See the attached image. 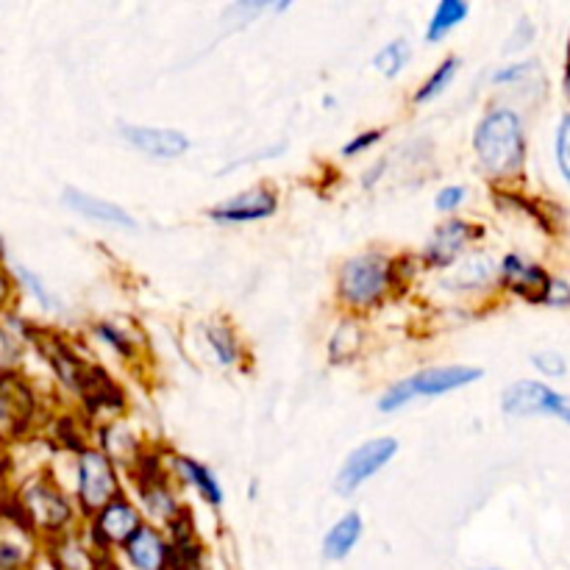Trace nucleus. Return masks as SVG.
I'll return each instance as SVG.
<instances>
[{"label": "nucleus", "instance_id": "nucleus-31", "mask_svg": "<svg viewBox=\"0 0 570 570\" xmlns=\"http://www.w3.org/2000/svg\"><path fill=\"white\" fill-rule=\"evenodd\" d=\"M532 37H534V28H532V22H529V20H521V22H518L515 33H512V37L507 39V45H504V53H515V50L527 48V45L532 42Z\"/></svg>", "mask_w": 570, "mask_h": 570}, {"label": "nucleus", "instance_id": "nucleus-9", "mask_svg": "<svg viewBox=\"0 0 570 570\" xmlns=\"http://www.w3.org/2000/svg\"><path fill=\"white\" fill-rule=\"evenodd\" d=\"M278 212V193L273 184H256V187L243 189L220 204L209 206L206 217L220 226H239V223H259L267 220Z\"/></svg>", "mask_w": 570, "mask_h": 570}, {"label": "nucleus", "instance_id": "nucleus-4", "mask_svg": "<svg viewBox=\"0 0 570 570\" xmlns=\"http://www.w3.org/2000/svg\"><path fill=\"white\" fill-rule=\"evenodd\" d=\"M395 454H399V440L395 438H373L356 445L334 476V493L340 499H351L362 484L382 473V468H387V462L395 460Z\"/></svg>", "mask_w": 570, "mask_h": 570}, {"label": "nucleus", "instance_id": "nucleus-24", "mask_svg": "<svg viewBox=\"0 0 570 570\" xmlns=\"http://www.w3.org/2000/svg\"><path fill=\"white\" fill-rule=\"evenodd\" d=\"M17 276H20V282L26 284L28 293H31V298L39 304V309H42V312H59L61 301L56 298V295L50 293L48 287H45V282L37 276V273H31L28 267H17Z\"/></svg>", "mask_w": 570, "mask_h": 570}, {"label": "nucleus", "instance_id": "nucleus-22", "mask_svg": "<svg viewBox=\"0 0 570 570\" xmlns=\"http://www.w3.org/2000/svg\"><path fill=\"white\" fill-rule=\"evenodd\" d=\"M460 67H462L460 56H456V53L445 56V59L440 61V65L434 67L432 72H429V78L421 83V89H417V92L412 95V104L423 106V104H432L434 98H440V95H443L445 89H449L451 83H454V78H456V72H460Z\"/></svg>", "mask_w": 570, "mask_h": 570}, {"label": "nucleus", "instance_id": "nucleus-28", "mask_svg": "<svg viewBox=\"0 0 570 570\" xmlns=\"http://www.w3.org/2000/svg\"><path fill=\"white\" fill-rule=\"evenodd\" d=\"M532 365L549 379H560L568 373L566 356L557 354V351H538V354H532Z\"/></svg>", "mask_w": 570, "mask_h": 570}, {"label": "nucleus", "instance_id": "nucleus-12", "mask_svg": "<svg viewBox=\"0 0 570 570\" xmlns=\"http://www.w3.org/2000/svg\"><path fill=\"white\" fill-rule=\"evenodd\" d=\"M109 566V554L89 540L87 532H72L50 538V568L53 570H104Z\"/></svg>", "mask_w": 570, "mask_h": 570}, {"label": "nucleus", "instance_id": "nucleus-5", "mask_svg": "<svg viewBox=\"0 0 570 570\" xmlns=\"http://www.w3.org/2000/svg\"><path fill=\"white\" fill-rule=\"evenodd\" d=\"M501 410L510 417H560L570 426V395L557 393L554 387L534 379H518L501 393Z\"/></svg>", "mask_w": 570, "mask_h": 570}, {"label": "nucleus", "instance_id": "nucleus-2", "mask_svg": "<svg viewBox=\"0 0 570 570\" xmlns=\"http://www.w3.org/2000/svg\"><path fill=\"white\" fill-rule=\"evenodd\" d=\"M395 289H399L395 259L379 248L348 256L334 276V301L340 309L354 317L379 309Z\"/></svg>", "mask_w": 570, "mask_h": 570}, {"label": "nucleus", "instance_id": "nucleus-13", "mask_svg": "<svg viewBox=\"0 0 570 570\" xmlns=\"http://www.w3.org/2000/svg\"><path fill=\"white\" fill-rule=\"evenodd\" d=\"M551 276L534 262L523 259L521 254H507L499 262V284L507 293L518 295L523 301H532V304H543V295L549 289Z\"/></svg>", "mask_w": 570, "mask_h": 570}, {"label": "nucleus", "instance_id": "nucleus-26", "mask_svg": "<svg viewBox=\"0 0 570 570\" xmlns=\"http://www.w3.org/2000/svg\"><path fill=\"white\" fill-rule=\"evenodd\" d=\"M384 139V128H365V131L354 134V137L348 139V142L340 148V156H345V159H354V156H362L367 154V150L373 148V145H379Z\"/></svg>", "mask_w": 570, "mask_h": 570}, {"label": "nucleus", "instance_id": "nucleus-6", "mask_svg": "<svg viewBox=\"0 0 570 570\" xmlns=\"http://www.w3.org/2000/svg\"><path fill=\"white\" fill-rule=\"evenodd\" d=\"M26 515L33 527L42 529L48 540L59 538V534L65 532H72V529H78V523H81L76 501H70V495H65L56 484L48 482H37L28 490Z\"/></svg>", "mask_w": 570, "mask_h": 570}, {"label": "nucleus", "instance_id": "nucleus-16", "mask_svg": "<svg viewBox=\"0 0 570 570\" xmlns=\"http://www.w3.org/2000/svg\"><path fill=\"white\" fill-rule=\"evenodd\" d=\"M167 476H176L178 484L184 488L195 490L212 510H220L223 501H226V493H223V484L220 479L215 476L209 465L204 462L193 460V456H184V454H170L167 456V465H165Z\"/></svg>", "mask_w": 570, "mask_h": 570}, {"label": "nucleus", "instance_id": "nucleus-30", "mask_svg": "<svg viewBox=\"0 0 570 570\" xmlns=\"http://www.w3.org/2000/svg\"><path fill=\"white\" fill-rule=\"evenodd\" d=\"M534 70V61H521V65H510L501 67V70L493 72V83L495 87H504V83H518Z\"/></svg>", "mask_w": 570, "mask_h": 570}, {"label": "nucleus", "instance_id": "nucleus-20", "mask_svg": "<svg viewBox=\"0 0 570 570\" xmlns=\"http://www.w3.org/2000/svg\"><path fill=\"white\" fill-rule=\"evenodd\" d=\"M468 14H471V6H468L465 0H443V3L434 6L432 17H429L426 22V33H423V39H426L429 45L443 42L456 26H462V22L468 20Z\"/></svg>", "mask_w": 570, "mask_h": 570}, {"label": "nucleus", "instance_id": "nucleus-38", "mask_svg": "<svg viewBox=\"0 0 570 570\" xmlns=\"http://www.w3.org/2000/svg\"><path fill=\"white\" fill-rule=\"evenodd\" d=\"M104 570H109V566H106V568H104Z\"/></svg>", "mask_w": 570, "mask_h": 570}, {"label": "nucleus", "instance_id": "nucleus-32", "mask_svg": "<svg viewBox=\"0 0 570 570\" xmlns=\"http://www.w3.org/2000/svg\"><path fill=\"white\" fill-rule=\"evenodd\" d=\"M543 304L570 306V284L560 282V278H551L549 289H546V295H543Z\"/></svg>", "mask_w": 570, "mask_h": 570}, {"label": "nucleus", "instance_id": "nucleus-14", "mask_svg": "<svg viewBox=\"0 0 570 570\" xmlns=\"http://www.w3.org/2000/svg\"><path fill=\"white\" fill-rule=\"evenodd\" d=\"M120 557L131 570H173V551L165 529L145 523L120 549Z\"/></svg>", "mask_w": 570, "mask_h": 570}, {"label": "nucleus", "instance_id": "nucleus-15", "mask_svg": "<svg viewBox=\"0 0 570 570\" xmlns=\"http://www.w3.org/2000/svg\"><path fill=\"white\" fill-rule=\"evenodd\" d=\"M61 204L67 206L76 215L87 217V220L98 223V226H109V228H120V232H137V220L134 215H128L120 204L115 200H104L92 193H83L78 187H65L61 193Z\"/></svg>", "mask_w": 570, "mask_h": 570}, {"label": "nucleus", "instance_id": "nucleus-29", "mask_svg": "<svg viewBox=\"0 0 570 570\" xmlns=\"http://www.w3.org/2000/svg\"><path fill=\"white\" fill-rule=\"evenodd\" d=\"M557 165H560L562 176H566L570 187V115L562 117L560 128H557Z\"/></svg>", "mask_w": 570, "mask_h": 570}, {"label": "nucleus", "instance_id": "nucleus-27", "mask_svg": "<svg viewBox=\"0 0 570 570\" xmlns=\"http://www.w3.org/2000/svg\"><path fill=\"white\" fill-rule=\"evenodd\" d=\"M468 195H471V189H468L465 184H449V187L440 189L438 198H434V209L443 212V215H454V212H460L462 206H465Z\"/></svg>", "mask_w": 570, "mask_h": 570}, {"label": "nucleus", "instance_id": "nucleus-36", "mask_svg": "<svg viewBox=\"0 0 570 570\" xmlns=\"http://www.w3.org/2000/svg\"><path fill=\"white\" fill-rule=\"evenodd\" d=\"M568 67H570V39H568Z\"/></svg>", "mask_w": 570, "mask_h": 570}, {"label": "nucleus", "instance_id": "nucleus-33", "mask_svg": "<svg viewBox=\"0 0 570 570\" xmlns=\"http://www.w3.org/2000/svg\"><path fill=\"white\" fill-rule=\"evenodd\" d=\"M9 298H11V278H9V273L0 267V306H3Z\"/></svg>", "mask_w": 570, "mask_h": 570}, {"label": "nucleus", "instance_id": "nucleus-34", "mask_svg": "<svg viewBox=\"0 0 570 570\" xmlns=\"http://www.w3.org/2000/svg\"><path fill=\"white\" fill-rule=\"evenodd\" d=\"M384 170H387V161L382 159V161H379L376 167H371V170L365 173V181H362V184H365V187H371V184H376V181H379V176H382Z\"/></svg>", "mask_w": 570, "mask_h": 570}, {"label": "nucleus", "instance_id": "nucleus-35", "mask_svg": "<svg viewBox=\"0 0 570 570\" xmlns=\"http://www.w3.org/2000/svg\"><path fill=\"white\" fill-rule=\"evenodd\" d=\"M566 95H568V100H570V67L566 70Z\"/></svg>", "mask_w": 570, "mask_h": 570}, {"label": "nucleus", "instance_id": "nucleus-8", "mask_svg": "<svg viewBox=\"0 0 570 570\" xmlns=\"http://www.w3.org/2000/svg\"><path fill=\"white\" fill-rule=\"evenodd\" d=\"M142 527V510L122 493L120 499L106 504L98 515L89 518L87 534L104 554H111V551H120Z\"/></svg>", "mask_w": 570, "mask_h": 570}, {"label": "nucleus", "instance_id": "nucleus-19", "mask_svg": "<svg viewBox=\"0 0 570 570\" xmlns=\"http://www.w3.org/2000/svg\"><path fill=\"white\" fill-rule=\"evenodd\" d=\"M362 345H365L362 321L354 315H345L332 332V337H328V362H334V365L354 362L362 354Z\"/></svg>", "mask_w": 570, "mask_h": 570}, {"label": "nucleus", "instance_id": "nucleus-3", "mask_svg": "<svg viewBox=\"0 0 570 570\" xmlns=\"http://www.w3.org/2000/svg\"><path fill=\"white\" fill-rule=\"evenodd\" d=\"M120 495L122 482L117 462L95 445H83L76 454V484H72V501H76L81 521L95 518Z\"/></svg>", "mask_w": 570, "mask_h": 570}, {"label": "nucleus", "instance_id": "nucleus-18", "mask_svg": "<svg viewBox=\"0 0 570 570\" xmlns=\"http://www.w3.org/2000/svg\"><path fill=\"white\" fill-rule=\"evenodd\" d=\"M362 534H365V521H362L360 512H345L343 518L328 527V532L323 534V557L328 562H343L351 551L360 546Z\"/></svg>", "mask_w": 570, "mask_h": 570}, {"label": "nucleus", "instance_id": "nucleus-7", "mask_svg": "<svg viewBox=\"0 0 570 570\" xmlns=\"http://www.w3.org/2000/svg\"><path fill=\"white\" fill-rule=\"evenodd\" d=\"M484 237V228L473 220H460V217H449L440 223L432 234H429L426 245H423L421 262L429 271H451L462 256L468 254L473 243Z\"/></svg>", "mask_w": 570, "mask_h": 570}, {"label": "nucleus", "instance_id": "nucleus-37", "mask_svg": "<svg viewBox=\"0 0 570 570\" xmlns=\"http://www.w3.org/2000/svg\"><path fill=\"white\" fill-rule=\"evenodd\" d=\"M479 570H499V568H479Z\"/></svg>", "mask_w": 570, "mask_h": 570}, {"label": "nucleus", "instance_id": "nucleus-1", "mask_svg": "<svg viewBox=\"0 0 570 570\" xmlns=\"http://www.w3.org/2000/svg\"><path fill=\"white\" fill-rule=\"evenodd\" d=\"M473 154L490 181H518L527 167V131L515 109L495 106L473 128Z\"/></svg>", "mask_w": 570, "mask_h": 570}, {"label": "nucleus", "instance_id": "nucleus-10", "mask_svg": "<svg viewBox=\"0 0 570 570\" xmlns=\"http://www.w3.org/2000/svg\"><path fill=\"white\" fill-rule=\"evenodd\" d=\"M120 137L139 150L142 156H150L156 161H173L181 159L193 142L178 128H159V126H137V122H122Z\"/></svg>", "mask_w": 570, "mask_h": 570}, {"label": "nucleus", "instance_id": "nucleus-23", "mask_svg": "<svg viewBox=\"0 0 570 570\" xmlns=\"http://www.w3.org/2000/svg\"><path fill=\"white\" fill-rule=\"evenodd\" d=\"M410 59H412L410 39L399 37V39H390L387 45H382V48L376 50V56H373V67H376L384 78H395L401 76V70H404L406 65H410Z\"/></svg>", "mask_w": 570, "mask_h": 570}, {"label": "nucleus", "instance_id": "nucleus-17", "mask_svg": "<svg viewBox=\"0 0 570 570\" xmlns=\"http://www.w3.org/2000/svg\"><path fill=\"white\" fill-rule=\"evenodd\" d=\"M454 276L445 278V287H454L460 293H476V289L493 287L499 282V265L490 254L476 250V254H468L456 262Z\"/></svg>", "mask_w": 570, "mask_h": 570}, {"label": "nucleus", "instance_id": "nucleus-25", "mask_svg": "<svg viewBox=\"0 0 570 570\" xmlns=\"http://www.w3.org/2000/svg\"><path fill=\"white\" fill-rule=\"evenodd\" d=\"M95 337H98L104 345H109V348L115 351L120 360H131V356H134L131 337H128L122 328L111 326V323H98V326H95Z\"/></svg>", "mask_w": 570, "mask_h": 570}, {"label": "nucleus", "instance_id": "nucleus-11", "mask_svg": "<svg viewBox=\"0 0 570 570\" xmlns=\"http://www.w3.org/2000/svg\"><path fill=\"white\" fill-rule=\"evenodd\" d=\"M484 376L482 367L476 365H434L406 376L412 401L415 399H440V395L456 393L471 384H476Z\"/></svg>", "mask_w": 570, "mask_h": 570}, {"label": "nucleus", "instance_id": "nucleus-21", "mask_svg": "<svg viewBox=\"0 0 570 570\" xmlns=\"http://www.w3.org/2000/svg\"><path fill=\"white\" fill-rule=\"evenodd\" d=\"M204 337L209 343V351L215 354L217 365L234 367L243 360V345H239L237 332L228 321H212L209 326L204 328Z\"/></svg>", "mask_w": 570, "mask_h": 570}]
</instances>
